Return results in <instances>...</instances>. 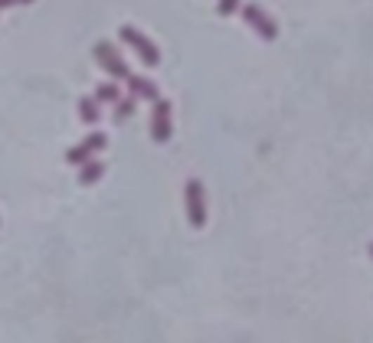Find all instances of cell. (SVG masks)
Instances as JSON below:
<instances>
[{"instance_id": "ba28073f", "label": "cell", "mask_w": 373, "mask_h": 343, "mask_svg": "<svg viewBox=\"0 0 373 343\" xmlns=\"http://www.w3.org/2000/svg\"><path fill=\"white\" fill-rule=\"evenodd\" d=\"M76 108H79V121L89 124V128L102 121V105L96 102V95H82V98H79V105H76Z\"/></svg>"}, {"instance_id": "3957f363", "label": "cell", "mask_w": 373, "mask_h": 343, "mask_svg": "<svg viewBox=\"0 0 373 343\" xmlns=\"http://www.w3.org/2000/svg\"><path fill=\"white\" fill-rule=\"evenodd\" d=\"M92 56H96V62L102 69H105L108 76L115 79V82H124V79L131 76V69H128V62H124L122 56H118L115 43H108V39H102V43H96V49H92Z\"/></svg>"}, {"instance_id": "5b68a950", "label": "cell", "mask_w": 373, "mask_h": 343, "mask_svg": "<svg viewBox=\"0 0 373 343\" xmlns=\"http://www.w3.org/2000/svg\"><path fill=\"white\" fill-rule=\"evenodd\" d=\"M151 137L157 144L164 141H171V134H174V121H171V102L167 98H154L151 102Z\"/></svg>"}, {"instance_id": "277c9868", "label": "cell", "mask_w": 373, "mask_h": 343, "mask_svg": "<svg viewBox=\"0 0 373 343\" xmlns=\"http://www.w3.org/2000/svg\"><path fill=\"white\" fill-rule=\"evenodd\" d=\"M240 10H242V23H246L249 29H256V33L266 39V43L278 39V23H275V17H268V13L259 7V4H246V7H240Z\"/></svg>"}, {"instance_id": "7c38bea8", "label": "cell", "mask_w": 373, "mask_h": 343, "mask_svg": "<svg viewBox=\"0 0 373 343\" xmlns=\"http://www.w3.org/2000/svg\"><path fill=\"white\" fill-rule=\"evenodd\" d=\"M240 7H242V0H216V13L220 17H233Z\"/></svg>"}, {"instance_id": "30bf717a", "label": "cell", "mask_w": 373, "mask_h": 343, "mask_svg": "<svg viewBox=\"0 0 373 343\" xmlns=\"http://www.w3.org/2000/svg\"><path fill=\"white\" fill-rule=\"evenodd\" d=\"M118 98H122V88H118L115 79H112V82H102V86L96 88V102H98V105H115Z\"/></svg>"}, {"instance_id": "7a4b0ae2", "label": "cell", "mask_w": 373, "mask_h": 343, "mask_svg": "<svg viewBox=\"0 0 373 343\" xmlns=\"http://www.w3.org/2000/svg\"><path fill=\"white\" fill-rule=\"evenodd\" d=\"M118 39L122 43H128V46L138 53V59H141L148 69L154 66H161V49H157V43H154L151 36H144L141 29H134V27H122L118 29Z\"/></svg>"}, {"instance_id": "6da1fadb", "label": "cell", "mask_w": 373, "mask_h": 343, "mask_svg": "<svg viewBox=\"0 0 373 343\" xmlns=\"http://www.w3.org/2000/svg\"><path fill=\"white\" fill-rule=\"evenodd\" d=\"M183 203H187V222L193 229L207 226V190H203V180L187 177V183H183Z\"/></svg>"}, {"instance_id": "4fadbf2b", "label": "cell", "mask_w": 373, "mask_h": 343, "mask_svg": "<svg viewBox=\"0 0 373 343\" xmlns=\"http://www.w3.org/2000/svg\"><path fill=\"white\" fill-rule=\"evenodd\" d=\"M20 4H33V0H0V10H7V7H20Z\"/></svg>"}, {"instance_id": "9c48e42d", "label": "cell", "mask_w": 373, "mask_h": 343, "mask_svg": "<svg viewBox=\"0 0 373 343\" xmlns=\"http://www.w3.org/2000/svg\"><path fill=\"white\" fill-rule=\"evenodd\" d=\"M79 167H82V170H79V183H82V187H92V183H98L105 177V163L102 161H92V157H89V161L79 163Z\"/></svg>"}, {"instance_id": "8992f818", "label": "cell", "mask_w": 373, "mask_h": 343, "mask_svg": "<svg viewBox=\"0 0 373 343\" xmlns=\"http://www.w3.org/2000/svg\"><path fill=\"white\" fill-rule=\"evenodd\" d=\"M105 147H108V134L105 131H92L86 141H79L76 147H69V151H66V163H76V167H79V163H86L89 157H96V154L105 151Z\"/></svg>"}, {"instance_id": "5bb4252c", "label": "cell", "mask_w": 373, "mask_h": 343, "mask_svg": "<svg viewBox=\"0 0 373 343\" xmlns=\"http://www.w3.org/2000/svg\"><path fill=\"white\" fill-rule=\"evenodd\" d=\"M370 255H373V242H370Z\"/></svg>"}, {"instance_id": "8fae6325", "label": "cell", "mask_w": 373, "mask_h": 343, "mask_svg": "<svg viewBox=\"0 0 373 343\" xmlns=\"http://www.w3.org/2000/svg\"><path fill=\"white\" fill-rule=\"evenodd\" d=\"M134 108H138V98H131V95H122L115 102V124H124L128 118L134 114Z\"/></svg>"}, {"instance_id": "52a82bcc", "label": "cell", "mask_w": 373, "mask_h": 343, "mask_svg": "<svg viewBox=\"0 0 373 343\" xmlns=\"http://www.w3.org/2000/svg\"><path fill=\"white\" fill-rule=\"evenodd\" d=\"M124 86H128V95L138 98V102H141V98H144V102H154V98H161V88L154 86L151 79L134 76V72H131L128 79H124Z\"/></svg>"}]
</instances>
